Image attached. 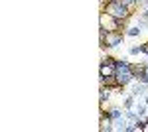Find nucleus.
<instances>
[{
	"instance_id": "1",
	"label": "nucleus",
	"mask_w": 148,
	"mask_h": 132,
	"mask_svg": "<svg viewBox=\"0 0 148 132\" xmlns=\"http://www.w3.org/2000/svg\"><path fill=\"white\" fill-rule=\"evenodd\" d=\"M101 14H107V16L116 18V20H130L134 12L130 10L123 0H116V2H107V6L101 10Z\"/></svg>"
},
{
	"instance_id": "2",
	"label": "nucleus",
	"mask_w": 148,
	"mask_h": 132,
	"mask_svg": "<svg viewBox=\"0 0 148 132\" xmlns=\"http://www.w3.org/2000/svg\"><path fill=\"white\" fill-rule=\"evenodd\" d=\"M125 32H116V30H111V32L107 34V47L109 49H114V47H119V45H123L125 42Z\"/></svg>"
},
{
	"instance_id": "3",
	"label": "nucleus",
	"mask_w": 148,
	"mask_h": 132,
	"mask_svg": "<svg viewBox=\"0 0 148 132\" xmlns=\"http://www.w3.org/2000/svg\"><path fill=\"white\" fill-rule=\"evenodd\" d=\"M99 130H101V132H111V130H114L113 118H109V116H99Z\"/></svg>"
},
{
	"instance_id": "4",
	"label": "nucleus",
	"mask_w": 148,
	"mask_h": 132,
	"mask_svg": "<svg viewBox=\"0 0 148 132\" xmlns=\"http://www.w3.org/2000/svg\"><path fill=\"white\" fill-rule=\"evenodd\" d=\"M130 95H132V97H144V95H148V85L146 83H140V81H138L136 85H134V87H132V91H130Z\"/></svg>"
},
{
	"instance_id": "5",
	"label": "nucleus",
	"mask_w": 148,
	"mask_h": 132,
	"mask_svg": "<svg viewBox=\"0 0 148 132\" xmlns=\"http://www.w3.org/2000/svg\"><path fill=\"white\" fill-rule=\"evenodd\" d=\"M111 89L109 87H105V85H101V89H99V105H105L107 101L111 99Z\"/></svg>"
},
{
	"instance_id": "6",
	"label": "nucleus",
	"mask_w": 148,
	"mask_h": 132,
	"mask_svg": "<svg viewBox=\"0 0 148 132\" xmlns=\"http://www.w3.org/2000/svg\"><path fill=\"white\" fill-rule=\"evenodd\" d=\"M101 81V85H105V87H109V89H113L114 85H119V79H116V75H107V77H101L99 79Z\"/></svg>"
},
{
	"instance_id": "7",
	"label": "nucleus",
	"mask_w": 148,
	"mask_h": 132,
	"mask_svg": "<svg viewBox=\"0 0 148 132\" xmlns=\"http://www.w3.org/2000/svg\"><path fill=\"white\" fill-rule=\"evenodd\" d=\"M113 73H114V67L107 65V63H101V65H99V79L107 77V75H113Z\"/></svg>"
},
{
	"instance_id": "8",
	"label": "nucleus",
	"mask_w": 148,
	"mask_h": 132,
	"mask_svg": "<svg viewBox=\"0 0 148 132\" xmlns=\"http://www.w3.org/2000/svg\"><path fill=\"white\" fill-rule=\"evenodd\" d=\"M128 118L126 116H121V118H116V120H113L114 124V130H126V124H128Z\"/></svg>"
},
{
	"instance_id": "9",
	"label": "nucleus",
	"mask_w": 148,
	"mask_h": 132,
	"mask_svg": "<svg viewBox=\"0 0 148 132\" xmlns=\"http://www.w3.org/2000/svg\"><path fill=\"white\" fill-rule=\"evenodd\" d=\"M107 116H109V118H113V120H116V118H121V116H123V110L119 109V107H111L109 112H107Z\"/></svg>"
},
{
	"instance_id": "10",
	"label": "nucleus",
	"mask_w": 148,
	"mask_h": 132,
	"mask_svg": "<svg viewBox=\"0 0 148 132\" xmlns=\"http://www.w3.org/2000/svg\"><path fill=\"white\" fill-rule=\"evenodd\" d=\"M140 32H142V30H140V26H128L125 34L128 36V38H138V36H140Z\"/></svg>"
},
{
	"instance_id": "11",
	"label": "nucleus",
	"mask_w": 148,
	"mask_h": 132,
	"mask_svg": "<svg viewBox=\"0 0 148 132\" xmlns=\"http://www.w3.org/2000/svg\"><path fill=\"white\" fill-rule=\"evenodd\" d=\"M144 71H146V63H132V75H134V79L140 73H144Z\"/></svg>"
},
{
	"instance_id": "12",
	"label": "nucleus",
	"mask_w": 148,
	"mask_h": 132,
	"mask_svg": "<svg viewBox=\"0 0 148 132\" xmlns=\"http://www.w3.org/2000/svg\"><path fill=\"white\" fill-rule=\"evenodd\" d=\"M132 109H134V110L138 112V116H146V114H148V105H146V103H140V105H134Z\"/></svg>"
},
{
	"instance_id": "13",
	"label": "nucleus",
	"mask_w": 148,
	"mask_h": 132,
	"mask_svg": "<svg viewBox=\"0 0 148 132\" xmlns=\"http://www.w3.org/2000/svg\"><path fill=\"white\" fill-rule=\"evenodd\" d=\"M101 63H107V65L114 67V65H116V57H113V55H105V57L101 59Z\"/></svg>"
},
{
	"instance_id": "14",
	"label": "nucleus",
	"mask_w": 148,
	"mask_h": 132,
	"mask_svg": "<svg viewBox=\"0 0 148 132\" xmlns=\"http://www.w3.org/2000/svg\"><path fill=\"white\" fill-rule=\"evenodd\" d=\"M134 101H136V97H132V95H130V97H126L125 103H123V105H125V109H132V107H134Z\"/></svg>"
},
{
	"instance_id": "15",
	"label": "nucleus",
	"mask_w": 148,
	"mask_h": 132,
	"mask_svg": "<svg viewBox=\"0 0 148 132\" xmlns=\"http://www.w3.org/2000/svg\"><path fill=\"white\" fill-rule=\"evenodd\" d=\"M128 53H130V55H138V53H142V44H140V45H132V47L128 49Z\"/></svg>"
},
{
	"instance_id": "16",
	"label": "nucleus",
	"mask_w": 148,
	"mask_h": 132,
	"mask_svg": "<svg viewBox=\"0 0 148 132\" xmlns=\"http://www.w3.org/2000/svg\"><path fill=\"white\" fill-rule=\"evenodd\" d=\"M142 53L148 55V42H144V44H142Z\"/></svg>"
},
{
	"instance_id": "17",
	"label": "nucleus",
	"mask_w": 148,
	"mask_h": 132,
	"mask_svg": "<svg viewBox=\"0 0 148 132\" xmlns=\"http://www.w3.org/2000/svg\"><path fill=\"white\" fill-rule=\"evenodd\" d=\"M142 103H146V105H148V95H144V101H142Z\"/></svg>"
},
{
	"instance_id": "18",
	"label": "nucleus",
	"mask_w": 148,
	"mask_h": 132,
	"mask_svg": "<svg viewBox=\"0 0 148 132\" xmlns=\"http://www.w3.org/2000/svg\"><path fill=\"white\" fill-rule=\"evenodd\" d=\"M144 16H148V6H146V8H144Z\"/></svg>"
}]
</instances>
